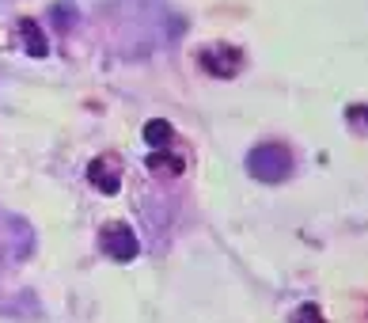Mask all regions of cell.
Listing matches in <instances>:
<instances>
[{"instance_id":"cell-4","label":"cell","mask_w":368,"mask_h":323,"mask_svg":"<svg viewBox=\"0 0 368 323\" xmlns=\"http://www.w3.org/2000/svg\"><path fill=\"white\" fill-rule=\"evenodd\" d=\"M88 179L95 182L103 194H118V191H122V179H118L114 171H107V160H95V164L88 167Z\"/></svg>"},{"instance_id":"cell-6","label":"cell","mask_w":368,"mask_h":323,"mask_svg":"<svg viewBox=\"0 0 368 323\" xmlns=\"http://www.w3.org/2000/svg\"><path fill=\"white\" fill-rule=\"evenodd\" d=\"M171 122H164V118H152V122H145V141L152 145V149H164V145H171Z\"/></svg>"},{"instance_id":"cell-7","label":"cell","mask_w":368,"mask_h":323,"mask_svg":"<svg viewBox=\"0 0 368 323\" xmlns=\"http://www.w3.org/2000/svg\"><path fill=\"white\" fill-rule=\"evenodd\" d=\"M148 171H156V175H179L182 171V160L179 156H171V152H152L148 156Z\"/></svg>"},{"instance_id":"cell-5","label":"cell","mask_w":368,"mask_h":323,"mask_svg":"<svg viewBox=\"0 0 368 323\" xmlns=\"http://www.w3.org/2000/svg\"><path fill=\"white\" fill-rule=\"evenodd\" d=\"M19 31L27 34V53H31V58H46L49 46H46V34L38 31V23H34V19H19Z\"/></svg>"},{"instance_id":"cell-3","label":"cell","mask_w":368,"mask_h":323,"mask_svg":"<svg viewBox=\"0 0 368 323\" xmlns=\"http://www.w3.org/2000/svg\"><path fill=\"white\" fill-rule=\"evenodd\" d=\"M236 61H239V53L236 50H209V53H201V65L205 69H213V76H232V69H236Z\"/></svg>"},{"instance_id":"cell-1","label":"cell","mask_w":368,"mask_h":323,"mask_svg":"<svg viewBox=\"0 0 368 323\" xmlns=\"http://www.w3.org/2000/svg\"><path fill=\"white\" fill-rule=\"evenodd\" d=\"M247 171L262 182H281L293 171V156H289V149H281V145H262V149H254L251 156H247Z\"/></svg>"},{"instance_id":"cell-2","label":"cell","mask_w":368,"mask_h":323,"mask_svg":"<svg viewBox=\"0 0 368 323\" xmlns=\"http://www.w3.org/2000/svg\"><path fill=\"white\" fill-rule=\"evenodd\" d=\"M103 248L114 263H130L137 255V236H133L130 224H110L107 232H103Z\"/></svg>"},{"instance_id":"cell-8","label":"cell","mask_w":368,"mask_h":323,"mask_svg":"<svg viewBox=\"0 0 368 323\" xmlns=\"http://www.w3.org/2000/svg\"><path fill=\"white\" fill-rule=\"evenodd\" d=\"M293 323H323L319 304H300V308H296V315H293Z\"/></svg>"}]
</instances>
